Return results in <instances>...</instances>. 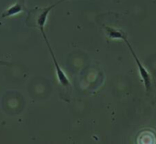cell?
<instances>
[{
  "mask_svg": "<svg viewBox=\"0 0 156 144\" xmlns=\"http://www.w3.org/2000/svg\"><path fill=\"white\" fill-rule=\"evenodd\" d=\"M124 41H125L126 45L128 46V47H129V49H130V51H131V53H132V55H133V58H134V60H135V62H136V64H137V67H138V69H139V72H140L141 79H142V80H143V82H144V85L146 90H147L148 92L151 91V90H152V78H151L150 73L147 71V69L144 68V66L142 64V62H141L140 59L138 58L137 55L135 54L133 48L132 47V46H131L130 43L128 42L127 38H125Z\"/></svg>",
  "mask_w": 156,
  "mask_h": 144,
  "instance_id": "obj_1",
  "label": "cell"
},
{
  "mask_svg": "<svg viewBox=\"0 0 156 144\" xmlns=\"http://www.w3.org/2000/svg\"><path fill=\"white\" fill-rule=\"evenodd\" d=\"M44 37V39H45V41H46V43H47L49 53H50V55H51V58H52V60H53V63H54V66H55L56 75H57V79H58V83H59L61 86L65 87V88H69V87H71V84H70V81H69L68 76L66 75V73L64 72V70L61 68L60 65L58 64V61L57 60V58H56V57H55V55H54V52H53V50H52V48H51V47H50V44H49V42H48V40L47 36H45V37Z\"/></svg>",
  "mask_w": 156,
  "mask_h": 144,
  "instance_id": "obj_2",
  "label": "cell"
},
{
  "mask_svg": "<svg viewBox=\"0 0 156 144\" xmlns=\"http://www.w3.org/2000/svg\"><path fill=\"white\" fill-rule=\"evenodd\" d=\"M62 1H63V0H60V1H58V3H56V4L52 5H49V6H48V7L43 8V9L39 12V14L37 16V17H36V25H37V27L40 30V32H41V34H42L43 37L46 36L44 27H45V25H46V23H47L48 16L50 11L52 10L53 7H55L58 4L61 3Z\"/></svg>",
  "mask_w": 156,
  "mask_h": 144,
  "instance_id": "obj_3",
  "label": "cell"
},
{
  "mask_svg": "<svg viewBox=\"0 0 156 144\" xmlns=\"http://www.w3.org/2000/svg\"><path fill=\"white\" fill-rule=\"evenodd\" d=\"M24 9L23 5L20 4V3H16L14 5H12L11 6H9L7 9H5L2 15L0 16V19H3V18H5V17H9V16H15L20 12H22Z\"/></svg>",
  "mask_w": 156,
  "mask_h": 144,
  "instance_id": "obj_4",
  "label": "cell"
},
{
  "mask_svg": "<svg viewBox=\"0 0 156 144\" xmlns=\"http://www.w3.org/2000/svg\"><path fill=\"white\" fill-rule=\"evenodd\" d=\"M106 34L108 37L112 39H122L124 40L126 38V34H124L122 31L117 30L116 28L111 27V26H104Z\"/></svg>",
  "mask_w": 156,
  "mask_h": 144,
  "instance_id": "obj_5",
  "label": "cell"
},
{
  "mask_svg": "<svg viewBox=\"0 0 156 144\" xmlns=\"http://www.w3.org/2000/svg\"><path fill=\"white\" fill-rule=\"evenodd\" d=\"M0 65H3V66H8V65H10V63H8V62H5V61H2V60H0Z\"/></svg>",
  "mask_w": 156,
  "mask_h": 144,
  "instance_id": "obj_6",
  "label": "cell"
},
{
  "mask_svg": "<svg viewBox=\"0 0 156 144\" xmlns=\"http://www.w3.org/2000/svg\"><path fill=\"white\" fill-rule=\"evenodd\" d=\"M63 1H64V0H63Z\"/></svg>",
  "mask_w": 156,
  "mask_h": 144,
  "instance_id": "obj_7",
  "label": "cell"
}]
</instances>
